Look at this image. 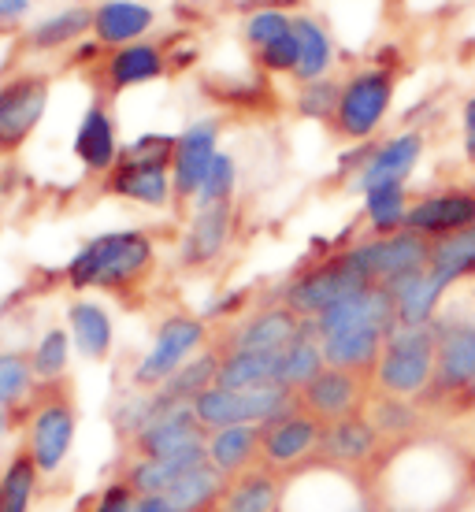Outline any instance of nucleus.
Instances as JSON below:
<instances>
[{"instance_id": "f8f14e48", "label": "nucleus", "mask_w": 475, "mask_h": 512, "mask_svg": "<svg viewBox=\"0 0 475 512\" xmlns=\"http://www.w3.org/2000/svg\"><path fill=\"white\" fill-rule=\"evenodd\" d=\"M323 442V423L309 412H286L279 420H271L260 427V464L271 472L283 468H297L301 461H309L320 453Z\"/></svg>"}, {"instance_id": "5701e85b", "label": "nucleus", "mask_w": 475, "mask_h": 512, "mask_svg": "<svg viewBox=\"0 0 475 512\" xmlns=\"http://www.w3.org/2000/svg\"><path fill=\"white\" fill-rule=\"evenodd\" d=\"M104 193L112 197H127L138 205L164 208L175 190H171V167L160 164H116L104 175Z\"/></svg>"}, {"instance_id": "79ce46f5", "label": "nucleus", "mask_w": 475, "mask_h": 512, "mask_svg": "<svg viewBox=\"0 0 475 512\" xmlns=\"http://www.w3.org/2000/svg\"><path fill=\"white\" fill-rule=\"evenodd\" d=\"M175 145H179V138H175V134H142V138H134L130 145H123L119 164L171 167V160H175Z\"/></svg>"}, {"instance_id": "2eb2a0df", "label": "nucleus", "mask_w": 475, "mask_h": 512, "mask_svg": "<svg viewBox=\"0 0 475 512\" xmlns=\"http://www.w3.org/2000/svg\"><path fill=\"white\" fill-rule=\"evenodd\" d=\"M379 446H383V438H379V431L372 427V420L360 412V416H349V420H338L323 427L320 457H323V464H331V468L353 472V468H368V464L379 457Z\"/></svg>"}, {"instance_id": "c9c22d12", "label": "nucleus", "mask_w": 475, "mask_h": 512, "mask_svg": "<svg viewBox=\"0 0 475 512\" xmlns=\"http://www.w3.org/2000/svg\"><path fill=\"white\" fill-rule=\"evenodd\" d=\"M364 416L372 420V427L379 431V438H409L416 427H420V412L409 397H394V394H375L368 401Z\"/></svg>"}, {"instance_id": "f704fd0d", "label": "nucleus", "mask_w": 475, "mask_h": 512, "mask_svg": "<svg viewBox=\"0 0 475 512\" xmlns=\"http://www.w3.org/2000/svg\"><path fill=\"white\" fill-rule=\"evenodd\" d=\"M38 475L41 468L34 464V457L19 449L8 468L0 472V512H30V501H34V490H38Z\"/></svg>"}, {"instance_id": "7ed1b4c3", "label": "nucleus", "mask_w": 475, "mask_h": 512, "mask_svg": "<svg viewBox=\"0 0 475 512\" xmlns=\"http://www.w3.org/2000/svg\"><path fill=\"white\" fill-rule=\"evenodd\" d=\"M435 364H438V334L435 323L427 327H409L398 323L386 334L383 357L375 368V386L379 394L394 397H420L435 383Z\"/></svg>"}, {"instance_id": "0eeeda50", "label": "nucleus", "mask_w": 475, "mask_h": 512, "mask_svg": "<svg viewBox=\"0 0 475 512\" xmlns=\"http://www.w3.org/2000/svg\"><path fill=\"white\" fill-rule=\"evenodd\" d=\"M49 75L19 71L0 82V156L19 153L49 112Z\"/></svg>"}, {"instance_id": "a19ab883", "label": "nucleus", "mask_w": 475, "mask_h": 512, "mask_svg": "<svg viewBox=\"0 0 475 512\" xmlns=\"http://www.w3.org/2000/svg\"><path fill=\"white\" fill-rule=\"evenodd\" d=\"M234 190H238V164H234L231 153H216L205 175V186L197 193V208L227 205V201H234Z\"/></svg>"}, {"instance_id": "e433bc0d", "label": "nucleus", "mask_w": 475, "mask_h": 512, "mask_svg": "<svg viewBox=\"0 0 475 512\" xmlns=\"http://www.w3.org/2000/svg\"><path fill=\"white\" fill-rule=\"evenodd\" d=\"M38 390V375L30 368V357L23 353H0V409H23Z\"/></svg>"}, {"instance_id": "20e7f679", "label": "nucleus", "mask_w": 475, "mask_h": 512, "mask_svg": "<svg viewBox=\"0 0 475 512\" xmlns=\"http://www.w3.org/2000/svg\"><path fill=\"white\" fill-rule=\"evenodd\" d=\"M394 101V67H360L342 82V101L334 112V134L346 141H368L383 127Z\"/></svg>"}, {"instance_id": "b1692460", "label": "nucleus", "mask_w": 475, "mask_h": 512, "mask_svg": "<svg viewBox=\"0 0 475 512\" xmlns=\"http://www.w3.org/2000/svg\"><path fill=\"white\" fill-rule=\"evenodd\" d=\"M164 71H167L164 49L153 45V41H138V45L112 49L108 64H104V86H108V93H123L164 78Z\"/></svg>"}, {"instance_id": "bb28decb", "label": "nucleus", "mask_w": 475, "mask_h": 512, "mask_svg": "<svg viewBox=\"0 0 475 512\" xmlns=\"http://www.w3.org/2000/svg\"><path fill=\"white\" fill-rule=\"evenodd\" d=\"M67 331H71V342L86 360H108L112 346H116V327H112V316L104 312V305L97 301H71L67 308Z\"/></svg>"}, {"instance_id": "3c124183", "label": "nucleus", "mask_w": 475, "mask_h": 512, "mask_svg": "<svg viewBox=\"0 0 475 512\" xmlns=\"http://www.w3.org/2000/svg\"><path fill=\"white\" fill-rule=\"evenodd\" d=\"M375 512H420V509H412V505H379Z\"/></svg>"}, {"instance_id": "a18cd8bd", "label": "nucleus", "mask_w": 475, "mask_h": 512, "mask_svg": "<svg viewBox=\"0 0 475 512\" xmlns=\"http://www.w3.org/2000/svg\"><path fill=\"white\" fill-rule=\"evenodd\" d=\"M461 127H464V160L475 164V97H468L461 108Z\"/></svg>"}, {"instance_id": "423d86ee", "label": "nucleus", "mask_w": 475, "mask_h": 512, "mask_svg": "<svg viewBox=\"0 0 475 512\" xmlns=\"http://www.w3.org/2000/svg\"><path fill=\"white\" fill-rule=\"evenodd\" d=\"M364 286H375V282L364 279V275L346 260V253H338V256L320 260L316 268L301 271V275L286 286L283 305L290 308V312H297L301 320H320L327 308L360 294Z\"/></svg>"}, {"instance_id": "412c9836", "label": "nucleus", "mask_w": 475, "mask_h": 512, "mask_svg": "<svg viewBox=\"0 0 475 512\" xmlns=\"http://www.w3.org/2000/svg\"><path fill=\"white\" fill-rule=\"evenodd\" d=\"M153 23L156 12L149 4H138V0H104L93 8V38L108 49L138 45L153 30Z\"/></svg>"}, {"instance_id": "aec40b11", "label": "nucleus", "mask_w": 475, "mask_h": 512, "mask_svg": "<svg viewBox=\"0 0 475 512\" xmlns=\"http://www.w3.org/2000/svg\"><path fill=\"white\" fill-rule=\"evenodd\" d=\"M420 156H424V134H416V130L394 134V138L383 141L372 153V160L364 164V171L357 175V190L368 193V190H375V186L405 182L412 175V167L420 164Z\"/></svg>"}, {"instance_id": "6ab92c4d", "label": "nucleus", "mask_w": 475, "mask_h": 512, "mask_svg": "<svg viewBox=\"0 0 475 512\" xmlns=\"http://www.w3.org/2000/svg\"><path fill=\"white\" fill-rule=\"evenodd\" d=\"M305 331V320L290 312L286 305H271L253 312L249 320L231 334L227 349H260V353H283L286 346H294Z\"/></svg>"}, {"instance_id": "1a4fd4ad", "label": "nucleus", "mask_w": 475, "mask_h": 512, "mask_svg": "<svg viewBox=\"0 0 475 512\" xmlns=\"http://www.w3.org/2000/svg\"><path fill=\"white\" fill-rule=\"evenodd\" d=\"M438 334V364L431 394L438 401H450L453 409L475 386V320H435Z\"/></svg>"}, {"instance_id": "9b49d317", "label": "nucleus", "mask_w": 475, "mask_h": 512, "mask_svg": "<svg viewBox=\"0 0 475 512\" xmlns=\"http://www.w3.org/2000/svg\"><path fill=\"white\" fill-rule=\"evenodd\" d=\"M153 397H156L153 423L130 442L142 461H160V457H171V453H182V449L208 446V431L205 423L197 420L193 405H171L164 394H153Z\"/></svg>"}, {"instance_id": "c03bdc74", "label": "nucleus", "mask_w": 475, "mask_h": 512, "mask_svg": "<svg viewBox=\"0 0 475 512\" xmlns=\"http://www.w3.org/2000/svg\"><path fill=\"white\" fill-rule=\"evenodd\" d=\"M134 505H138V494H134L123 479L108 483L97 498L86 501V509H90V512H134Z\"/></svg>"}, {"instance_id": "5fc2aeb1", "label": "nucleus", "mask_w": 475, "mask_h": 512, "mask_svg": "<svg viewBox=\"0 0 475 512\" xmlns=\"http://www.w3.org/2000/svg\"><path fill=\"white\" fill-rule=\"evenodd\" d=\"M472 190H475V182H472Z\"/></svg>"}, {"instance_id": "7c9ffc66", "label": "nucleus", "mask_w": 475, "mask_h": 512, "mask_svg": "<svg viewBox=\"0 0 475 512\" xmlns=\"http://www.w3.org/2000/svg\"><path fill=\"white\" fill-rule=\"evenodd\" d=\"M223 487H227V479L212 464H201V468L186 472L182 479H175L164 498L182 512H216Z\"/></svg>"}, {"instance_id": "ea45409f", "label": "nucleus", "mask_w": 475, "mask_h": 512, "mask_svg": "<svg viewBox=\"0 0 475 512\" xmlns=\"http://www.w3.org/2000/svg\"><path fill=\"white\" fill-rule=\"evenodd\" d=\"M294 30V15H286L283 8H260V12H249L242 23V38L253 52L268 49L271 41L286 38Z\"/></svg>"}, {"instance_id": "2f4dec72", "label": "nucleus", "mask_w": 475, "mask_h": 512, "mask_svg": "<svg viewBox=\"0 0 475 512\" xmlns=\"http://www.w3.org/2000/svg\"><path fill=\"white\" fill-rule=\"evenodd\" d=\"M431 275L442 282V290H450L457 282L472 279L475 275V223L468 231L450 234L435 242V253H431Z\"/></svg>"}, {"instance_id": "9d476101", "label": "nucleus", "mask_w": 475, "mask_h": 512, "mask_svg": "<svg viewBox=\"0 0 475 512\" xmlns=\"http://www.w3.org/2000/svg\"><path fill=\"white\" fill-rule=\"evenodd\" d=\"M368 383L372 379H364V375L342 372V368H323L305 390H297V409L316 416L323 427L349 420V416H360L372 401Z\"/></svg>"}, {"instance_id": "8fccbe9b", "label": "nucleus", "mask_w": 475, "mask_h": 512, "mask_svg": "<svg viewBox=\"0 0 475 512\" xmlns=\"http://www.w3.org/2000/svg\"><path fill=\"white\" fill-rule=\"evenodd\" d=\"M8 420H12V412L0 409V442H4V435H8Z\"/></svg>"}, {"instance_id": "49530a36", "label": "nucleus", "mask_w": 475, "mask_h": 512, "mask_svg": "<svg viewBox=\"0 0 475 512\" xmlns=\"http://www.w3.org/2000/svg\"><path fill=\"white\" fill-rule=\"evenodd\" d=\"M30 12V0H0V26L19 23Z\"/></svg>"}, {"instance_id": "c756f323", "label": "nucleus", "mask_w": 475, "mask_h": 512, "mask_svg": "<svg viewBox=\"0 0 475 512\" xmlns=\"http://www.w3.org/2000/svg\"><path fill=\"white\" fill-rule=\"evenodd\" d=\"M93 30V8H64V12L41 19L38 26L26 30V45L38 52H56L75 45L78 38H86Z\"/></svg>"}, {"instance_id": "473e14b6", "label": "nucleus", "mask_w": 475, "mask_h": 512, "mask_svg": "<svg viewBox=\"0 0 475 512\" xmlns=\"http://www.w3.org/2000/svg\"><path fill=\"white\" fill-rule=\"evenodd\" d=\"M219 364H223V357H219V353H201V357H190L179 372L167 379L160 394H164L171 405H193L201 394H208L212 386H219Z\"/></svg>"}, {"instance_id": "de8ad7c7", "label": "nucleus", "mask_w": 475, "mask_h": 512, "mask_svg": "<svg viewBox=\"0 0 475 512\" xmlns=\"http://www.w3.org/2000/svg\"><path fill=\"white\" fill-rule=\"evenodd\" d=\"M134 512H182V509H175V505H171L164 494H153V498H138Z\"/></svg>"}, {"instance_id": "dca6fc26", "label": "nucleus", "mask_w": 475, "mask_h": 512, "mask_svg": "<svg viewBox=\"0 0 475 512\" xmlns=\"http://www.w3.org/2000/svg\"><path fill=\"white\" fill-rule=\"evenodd\" d=\"M119 138H116V119L104 108V101H93L82 112V123L75 130V156L86 167V175H108L119 164Z\"/></svg>"}, {"instance_id": "39448f33", "label": "nucleus", "mask_w": 475, "mask_h": 512, "mask_svg": "<svg viewBox=\"0 0 475 512\" xmlns=\"http://www.w3.org/2000/svg\"><path fill=\"white\" fill-rule=\"evenodd\" d=\"M431 253H435V242L405 227L398 234H383V238H368V242L349 245L346 260L368 282L390 286V282L405 279V275L431 268Z\"/></svg>"}, {"instance_id": "4c0bfd02", "label": "nucleus", "mask_w": 475, "mask_h": 512, "mask_svg": "<svg viewBox=\"0 0 475 512\" xmlns=\"http://www.w3.org/2000/svg\"><path fill=\"white\" fill-rule=\"evenodd\" d=\"M71 331L67 327H49V331L38 338V346L30 353V368L38 375V383H56V379H67V364H71Z\"/></svg>"}, {"instance_id": "f3484780", "label": "nucleus", "mask_w": 475, "mask_h": 512, "mask_svg": "<svg viewBox=\"0 0 475 512\" xmlns=\"http://www.w3.org/2000/svg\"><path fill=\"white\" fill-rule=\"evenodd\" d=\"M386 334L390 331H383V327H349V331L327 334V338H320L323 360H327V368H342V372L375 379Z\"/></svg>"}, {"instance_id": "603ef678", "label": "nucleus", "mask_w": 475, "mask_h": 512, "mask_svg": "<svg viewBox=\"0 0 475 512\" xmlns=\"http://www.w3.org/2000/svg\"><path fill=\"white\" fill-rule=\"evenodd\" d=\"M468 487L475 490V457H472V461H468Z\"/></svg>"}, {"instance_id": "6e6552de", "label": "nucleus", "mask_w": 475, "mask_h": 512, "mask_svg": "<svg viewBox=\"0 0 475 512\" xmlns=\"http://www.w3.org/2000/svg\"><path fill=\"white\" fill-rule=\"evenodd\" d=\"M205 338H208L205 320H197V316H167V320L156 327V338H153V346H149V353H145L142 364L134 368V386H138V390L164 386L167 379L201 349Z\"/></svg>"}, {"instance_id": "4468645a", "label": "nucleus", "mask_w": 475, "mask_h": 512, "mask_svg": "<svg viewBox=\"0 0 475 512\" xmlns=\"http://www.w3.org/2000/svg\"><path fill=\"white\" fill-rule=\"evenodd\" d=\"M475 223V190L468 186H453V190H442V193H427L420 201H412L409 208V219H405V227L416 234H424L431 242H442V238H450V234H461L468 231Z\"/></svg>"}, {"instance_id": "ddd939ff", "label": "nucleus", "mask_w": 475, "mask_h": 512, "mask_svg": "<svg viewBox=\"0 0 475 512\" xmlns=\"http://www.w3.org/2000/svg\"><path fill=\"white\" fill-rule=\"evenodd\" d=\"M219 153V119H197L179 134L171 160V190L175 201H197L205 175Z\"/></svg>"}, {"instance_id": "58836bf2", "label": "nucleus", "mask_w": 475, "mask_h": 512, "mask_svg": "<svg viewBox=\"0 0 475 512\" xmlns=\"http://www.w3.org/2000/svg\"><path fill=\"white\" fill-rule=\"evenodd\" d=\"M338 101H342V82H334V78H320V82H309V86H301V90H297L294 108H297V116L301 119L334 123Z\"/></svg>"}, {"instance_id": "cd10ccee", "label": "nucleus", "mask_w": 475, "mask_h": 512, "mask_svg": "<svg viewBox=\"0 0 475 512\" xmlns=\"http://www.w3.org/2000/svg\"><path fill=\"white\" fill-rule=\"evenodd\" d=\"M279 360L283 353H260V349H227L219 364V386L223 390H257V386H279Z\"/></svg>"}, {"instance_id": "37998d69", "label": "nucleus", "mask_w": 475, "mask_h": 512, "mask_svg": "<svg viewBox=\"0 0 475 512\" xmlns=\"http://www.w3.org/2000/svg\"><path fill=\"white\" fill-rule=\"evenodd\" d=\"M253 60H257V67H260V71H268V75H294L297 60H301V45H297V34L290 30L286 38L271 41L268 49L253 52Z\"/></svg>"}, {"instance_id": "72a5a7b5", "label": "nucleus", "mask_w": 475, "mask_h": 512, "mask_svg": "<svg viewBox=\"0 0 475 512\" xmlns=\"http://www.w3.org/2000/svg\"><path fill=\"white\" fill-rule=\"evenodd\" d=\"M409 208H412V201H409V190H405V182L375 186V190L364 193V219H368V227L375 231V238L405 231Z\"/></svg>"}, {"instance_id": "864d4df0", "label": "nucleus", "mask_w": 475, "mask_h": 512, "mask_svg": "<svg viewBox=\"0 0 475 512\" xmlns=\"http://www.w3.org/2000/svg\"><path fill=\"white\" fill-rule=\"evenodd\" d=\"M472 420H475V409H472Z\"/></svg>"}, {"instance_id": "393cba45", "label": "nucleus", "mask_w": 475, "mask_h": 512, "mask_svg": "<svg viewBox=\"0 0 475 512\" xmlns=\"http://www.w3.org/2000/svg\"><path fill=\"white\" fill-rule=\"evenodd\" d=\"M394 305H398V323H409V327H427V323L438 320V305H442V282L427 271H416V275H405V279L390 282L386 286Z\"/></svg>"}, {"instance_id": "09e8293b", "label": "nucleus", "mask_w": 475, "mask_h": 512, "mask_svg": "<svg viewBox=\"0 0 475 512\" xmlns=\"http://www.w3.org/2000/svg\"><path fill=\"white\" fill-rule=\"evenodd\" d=\"M457 409H461V412H472V409H475V386L468 390V394H464V401L457 405Z\"/></svg>"}, {"instance_id": "4be33fe9", "label": "nucleus", "mask_w": 475, "mask_h": 512, "mask_svg": "<svg viewBox=\"0 0 475 512\" xmlns=\"http://www.w3.org/2000/svg\"><path fill=\"white\" fill-rule=\"evenodd\" d=\"M216 512H283V479L264 464L234 475L219 494Z\"/></svg>"}, {"instance_id": "f257e3e1", "label": "nucleus", "mask_w": 475, "mask_h": 512, "mask_svg": "<svg viewBox=\"0 0 475 512\" xmlns=\"http://www.w3.org/2000/svg\"><path fill=\"white\" fill-rule=\"evenodd\" d=\"M156 249L145 231H108L82 245L64 279L71 290H130L153 271Z\"/></svg>"}, {"instance_id": "a878e982", "label": "nucleus", "mask_w": 475, "mask_h": 512, "mask_svg": "<svg viewBox=\"0 0 475 512\" xmlns=\"http://www.w3.org/2000/svg\"><path fill=\"white\" fill-rule=\"evenodd\" d=\"M208 464H212L223 479H234V475L257 468L260 464V427L242 423V427L212 431V435H208Z\"/></svg>"}, {"instance_id": "c85d7f7f", "label": "nucleus", "mask_w": 475, "mask_h": 512, "mask_svg": "<svg viewBox=\"0 0 475 512\" xmlns=\"http://www.w3.org/2000/svg\"><path fill=\"white\" fill-rule=\"evenodd\" d=\"M294 34L297 45H301V60H297V86H309V82H320L327 78L334 64V41L327 34V26L312 15H294Z\"/></svg>"}, {"instance_id": "a211bd4d", "label": "nucleus", "mask_w": 475, "mask_h": 512, "mask_svg": "<svg viewBox=\"0 0 475 512\" xmlns=\"http://www.w3.org/2000/svg\"><path fill=\"white\" fill-rule=\"evenodd\" d=\"M231 227H234V201L197 208V216L190 219V231H186V238L179 245V260L186 268H205V264L219 260V253L231 242Z\"/></svg>"}, {"instance_id": "f03ea898", "label": "nucleus", "mask_w": 475, "mask_h": 512, "mask_svg": "<svg viewBox=\"0 0 475 512\" xmlns=\"http://www.w3.org/2000/svg\"><path fill=\"white\" fill-rule=\"evenodd\" d=\"M26 442L23 449L34 457L41 475H52L64 468L71 457L78 431V405H75V383L56 379V383H38L30 405H26Z\"/></svg>"}]
</instances>
